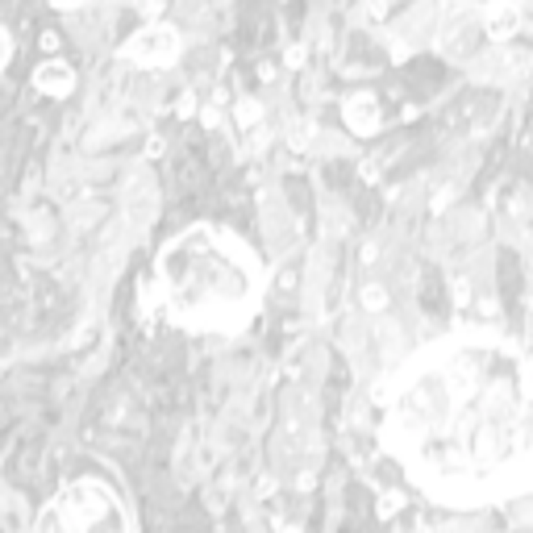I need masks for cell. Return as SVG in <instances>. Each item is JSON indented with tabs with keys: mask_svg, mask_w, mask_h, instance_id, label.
Instances as JSON below:
<instances>
[{
	"mask_svg": "<svg viewBox=\"0 0 533 533\" xmlns=\"http://www.w3.org/2000/svg\"><path fill=\"white\" fill-rule=\"evenodd\" d=\"M50 533H117V509H113L108 492L96 500L92 517H83V488H75L71 496H63L58 525H50Z\"/></svg>",
	"mask_w": 533,
	"mask_h": 533,
	"instance_id": "obj_1",
	"label": "cell"
},
{
	"mask_svg": "<svg viewBox=\"0 0 533 533\" xmlns=\"http://www.w3.org/2000/svg\"><path fill=\"white\" fill-rule=\"evenodd\" d=\"M175 50H179V38H175V29H167V25H150V29H142V33L125 46V54H129L133 63H142V67H163V63L175 58Z\"/></svg>",
	"mask_w": 533,
	"mask_h": 533,
	"instance_id": "obj_2",
	"label": "cell"
},
{
	"mask_svg": "<svg viewBox=\"0 0 533 533\" xmlns=\"http://www.w3.org/2000/svg\"><path fill=\"white\" fill-rule=\"evenodd\" d=\"M33 83L42 88V92H50V96H63V92H71V83H75V71L67 67V63H42L38 67V75H33Z\"/></svg>",
	"mask_w": 533,
	"mask_h": 533,
	"instance_id": "obj_3",
	"label": "cell"
},
{
	"mask_svg": "<svg viewBox=\"0 0 533 533\" xmlns=\"http://www.w3.org/2000/svg\"><path fill=\"white\" fill-rule=\"evenodd\" d=\"M8 50H13V42H8V33H4V29H0V67H4V63H8Z\"/></svg>",
	"mask_w": 533,
	"mask_h": 533,
	"instance_id": "obj_4",
	"label": "cell"
},
{
	"mask_svg": "<svg viewBox=\"0 0 533 533\" xmlns=\"http://www.w3.org/2000/svg\"><path fill=\"white\" fill-rule=\"evenodd\" d=\"M54 8H75V4H83V0H50Z\"/></svg>",
	"mask_w": 533,
	"mask_h": 533,
	"instance_id": "obj_5",
	"label": "cell"
}]
</instances>
